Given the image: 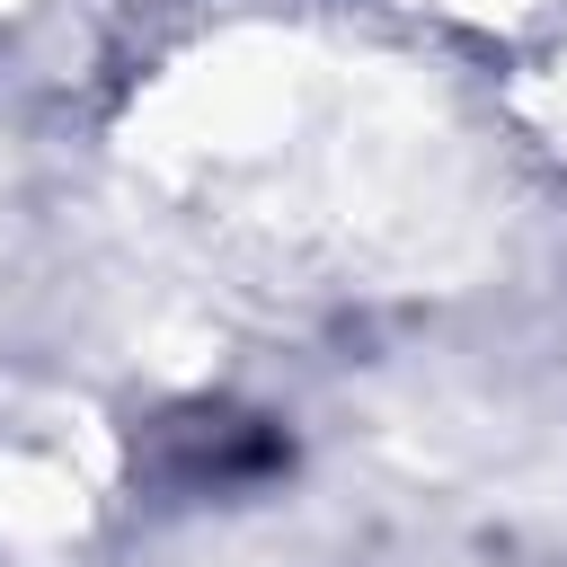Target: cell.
<instances>
[{"instance_id":"cell-1","label":"cell","mask_w":567,"mask_h":567,"mask_svg":"<svg viewBox=\"0 0 567 567\" xmlns=\"http://www.w3.org/2000/svg\"><path fill=\"white\" fill-rule=\"evenodd\" d=\"M0 9H9V0H0Z\"/></svg>"}]
</instances>
